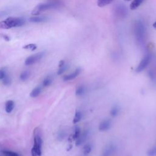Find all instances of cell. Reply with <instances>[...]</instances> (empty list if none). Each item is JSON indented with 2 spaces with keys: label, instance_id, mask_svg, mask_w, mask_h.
I'll use <instances>...</instances> for the list:
<instances>
[{
  "label": "cell",
  "instance_id": "10",
  "mask_svg": "<svg viewBox=\"0 0 156 156\" xmlns=\"http://www.w3.org/2000/svg\"><path fill=\"white\" fill-rule=\"evenodd\" d=\"M5 112L8 113H10L12 112V110L15 107V103L13 101L11 100H9L5 102Z\"/></svg>",
  "mask_w": 156,
  "mask_h": 156
},
{
  "label": "cell",
  "instance_id": "22",
  "mask_svg": "<svg viewBox=\"0 0 156 156\" xmlns=\"http://www.w3.org/2000/svg\"><path fill=\"white\" fill-rule=\"evenodd\" d=\"M147 156H156V146L150 148L147 152Z\"/></svg>",
  "mask_w": 156,
  "mask_h": 156
},
{
  "label": "cell",
  "instance_id": "2",
  "mask_svg": "<svg viewBox=\"0 0 156 156\" xmlns=\"http://www.w3.org/2000/svg\"><path fill=\"white\" fill-rule=\"evenodd\" d=\"M135 35L138 44L143 45L145 42L146 29L144 25L141 21H137L135 24Z\"/></svg>",
  "mask_w": 156,
  "mask_h": 156
},
{
  "label": "cell",
  "instance_id": "5",
  "mask_svg": "<svg viewBox=\"0 0 156 156\" xmlns=\"http://www.w3.org/2000/svg\"><path fill=\"white\" fill-rule=\"evenodd\" d=\"M44 55V52L42 51V52L36 53L34 55H32L28 57L25 61V65H30L37 63V62H38L43 58Z\"/></svg>",
  "mask_w": 156,
  "mask_h": 156
},
{
  "label": "cell",
  "instance_id": "26",
  "mask_svg": "<svg viewBox=\"0 0 156 156\" xmlns=\"http://www.w3.org/2000/svg\"><path fill=\"white\" fill-rule=\"evenodd\" d=\"M2 152L3 154L5 155V156H19L17 153L14 152H12V151H2Z\"/></svg>",
  "mask_w": 156,
  "mask_h": 156
},
{
  "label": "cell",
  "instance_id": "29",
  "mask_svg": "<svg viewBox=\"0 0 156 156\" xmlns=\"http://www.w3.org/2000/svg\"><path fill=\"white\" fill-rule=\"evenodd\" d=\"M67 66H68L65 64L63 66H62L61 67H59V69H58V70L57 71V74H58V75L62 74L67 69Z\"/></svg>",
  "mask_w": 156,
  "mask_h": 156
},
{
  "label": "cell",
  "instance_id": "33",
  "mask_svg": "<svg viewBox=\"0 0 156 156\" xmlns=\"http://www.w3.org/2000/svg\"><path fill=\"white\" fill-rule=\"evenodd\" d=\"M153 27L156 29V21H155V23H154V24H153Z\"/></svg>",
  "mask_w": 156,
  "mask_h": 156
},
{
  "label": "cell",
  "instance_id": "23",
  "mask_svg": "<svg viewBox=\"0 0 156 156\" xmlns=\"http://www.w3.org/2000/svg\"><path fill=\"white\" fill-rule=\"evenodd\" d=\"M52 82V77H50V76H48V77H46L44 79L43 82V85L44 87H48L51 84Z\"/></svg>",
  "mask_w": 156,
  "mask_h": 156
},
{
  "label": "cell",
  "instance_id": "19",
  "mask_svg": "<svg viewBox=\"0 0 156 156\" xmlns=\"http://www.w3.org/2000/svg\"><path fill=\"white\" fill-rule=\"evenodd\" d=\"M114 0H98L97 4L99 7H104L111 2H112Z\"/></svg>",
  "mask_w": 156,
  "mask_h": 156
},
{
  "label": "cell",
  "instance_id": "30",
  "mask_svg": "<svg viewBox=\"0 0 156 156\" xmlns=\"http://www.w3.org/2000/svg\"><path fill=\"white\" fill-rule=\"evenodd\" d=\"M7 75L5 70L4 69H0V79H3L4 77Z\"/></svg>",
  "mask_w": 156,
  "mask_h": 156
},
{
  "label": "cell",
  "instance_id": "17",
  "mask_svg": "<svg viewBox=\"0 0 156 156\" xmlns=\"http://www.w3.org/2000/svg\"><path fill=\"white\" fill-rule=\"evenodd\" d=\"M41 91V88L40 87H37L31 91L30 96L32 98L37 97L40 94Z\"/></svg>",
  "mask_w": 156,
  "mask_h": 156
},
{
  "label": "cell",
  "instance_id": "3",
  "mask_svg": "<svg viewBox=\"0 0 156 156\" xmlns=\"http://www.w3.org/2000/svg\"><path fill=\"white\" fill-rule=\"evenodd\" d=\"M57 4L56 3L54 2H49V3H43V4H40L37 5L32 10V15H39L41 12L51 9H54L57 7Z\"/></svg>",
  "mask_w": 156,
  "mask_h": 156
},
{
  "label": "cell",
  "instance_id": "15",
  "mask_svg": "<svg viewBox=\"0 0 156 156\" xmlns=\"http://www.w3.org/2000/svg\"><path fill=\"white\" fill-rule=\"evenodd\" d=\"M119 108L118 105H115L112 107L110 113L112 116L115 117V116H116L119 114Z\"/></svg>",
  "mask_w": 156,
  "mask_h": 156
},
{
  "label": "cell",
  "instance_id": "1",
  "mask_svg": "<svg viewBox=\"0 0 156 156\" xmlns=\"http://www.w3.org/2000/svg\"><path fill=\"white\" fill-rule=\"evenodd\" d=\"M25 20L21 18L9 17L0 22V28L10 29L12 27H20L24 24Z\"/></svg>",
  "mask_w": 156,
  "mask_h": 156
},
{
  "label": "cell",
  "instance_id": "34",
  "mask_svg": "<svg viewBox=\"0 0 156 156\" xmlns=\"http://www.w3.org/2000/svg\"><path fill=\"white\" fill-rule=\"evenodd\" d=\"M126 1H129V0H126Z\"/></svg>",
  "mask_w": 156,
  "mask_h": 156
},
{
  "label": "cell",
  "instance_id": "16",
  "mask_svg": "<svg viewBox=\"0 0 156 156\" xmlns=\"http://www.w3.org/2000/svg\"><path fill=\"white\" fill-rule=\"evenodd\" d=\"M82 118V113L81 112H79V111H77L75 113V115H74V117L73 118V124H76L77 122H79Z\"/></svg>",
  "mask_w": 156,
  "mask_h": 156
},
{
  "label": "cell",
  "instance_id": "27",
  "mask_svg": "<svg viewBox=\"0 0 156 156\" xmlns=\"http://www.w3.org/2000/svg\"><path fill=\"white\" fill-rule=\"evenodd\" d=\"M66 136V133L64 130H62L58 134V138L60 140H62L65 138Z\"/></svg>",
  "mask_w": 156,
  "mask_h": 156
},
{
  "label": "cell",
  "instance_id": "11",
  "mask_svg": "<svg viewBox=\"0 0 156 156\" xmlns=\"http://www.w3.org/2000/svg\"><path fill=\"white\" fill-rule=\"evenodd\" d=\"M88 135V132L87 131H85L82 135H80L79 136V137L76 140V146H80V144H82V143H84V141L86 140V138L87 137Z\"/></svg>",
  "mask_w": 156,
  "mask_h": 156
},
{
  "label": "cell",
  "instance_id": "20",
  "mask_svg": "<svg viewBox=\"0 0 156 156\" xmlns=\"http://www.w3.org/2000/svg\"><path fill=\"white\" fill-rule=\"evenodd\" d=\"M80 135V129L79 127H76L74 133L73 135V139L77 140Z\"/></svg>",
  "mask_w": 156,
  "mask_h": 156
},
{
  "label": "cell",
  "instance_id": "28",
  "mask_svg": "<svg viewBox=\"0 0 156 156\" xmlns=\"http://www.w3.org/2000/svg\"><path fill=\"white\" fill-rule=\"evenodd\" d=\"M2 82L5 85H9L10 83V77H9V76L7 74L2 79Z\"/></svg>",
  "mask_w": 156,
  "mask_h": 156
},
{
  "label": "cell",
  "instance_id": "8",
  "mask_svg": "<svg viewBox=\"0 0 156 156\" xmlns=\"http://www.w3.org/2000/svg\"><path fill=\"white\" fill-rule=\"evenodd\" d=\"M80 71H81V69L78 68L76 69L73 73L64 76V77H63V79L65 81H69V80H73L74 79H75L79 76V74L80 73Z\"/></svg>",
  "mask_w": 156,
  "mask_h": 156
},
{
  "label": "cell",
  "instance_id": "31",
  "mask_svg": "<svg viewBox=\"0 0 156 156\" xmlns=\"http://www.w3.org/2000/svg\"><path fill=\"white\" fill-rule=\"evenodd\" d=\"M2 37H3V38L6 40V41H9L10 40V38L9 36L6 35H2Z\"/></svg>",
  "mask_w": 156,
  "mask_h": 156
},
{
  "label": "cell",
  "instance_id": "6",
  "mask_svg": "<svg viewBox=\"0 0 156 156\" xmlns=\"http://www.w3.org/2000/svg\"><path fill=\"white\" fill-rule=\"evenodd\" d=\"M116 147L115 145L110 144L105 147L103 149L101 156H111L115 151Z\"/></svg>",
  "mask_w": 156,
  "mask_h": 156
},
{
  "label": "cell",
  "instance_id": "13",
  "mask_svg": "<svg viewBox=\"0 0 156 156\" xmlns=\"http://www.w3.org/2000/svg\"><path fill=\"white\" fill-rule=\"evenodd\" d=\"M144 1V0H133L130 5V9L131 10H135L137 9Z\"/></svg>",
  "mask_w": 156,
  "mask_h": 156
},
{
  "label": "cell",
  "instance_id": "21",
  "mask_svg": "<svg viewBox=\"0 0 156 156\" xmlns=\"http://www.w3.org/2000/svg\"><path fill=\"white\" fill-rule=\"evenodd\" d=\"M92 149V146L91 145L88 144L84 146V147H83V153L85 155H87L88 154H90L91 151Z\"/></svg>",
  "mask_w": 156,
  "mask_h": 156
},
{
  "label": "cell",
  "instance_id": "18",
  "mask_svg": "<svg viewBox=\"0 0 156 156\" xmlns=\"http://www.w3.org/2000/svg\"><path fill=\"white\" fill-rule=\"evenodd\" d=\"M85 87L83 85H80L76 90V94L77 96H82L85 93Z\"/></svg>",
  "mask_w": 156,
  "mask_h": 156
},
{
  "label": "cell",
  "instance_id": "12",
  "mask_svg": "<svg viewBox=\"0 0 156 156\" xmlns=\"http://www.w3.org/2000/svg\"><path fill=\"white\" fill-rule=\"evenodd\" d=\"M48 20L47 16H34L32 17L29 19V21L32 23H40V22H44Z\"/></svg>",
  "mask_w": 156,
  "mask_h": 156
},
{
  "label": "cell",
  "instance_id": "9",
  "mask_svg": "<svg viewBox=\"0 0 156 156\" xmlns=\"http://www.w3.org/2000/svg\"><path fill=\"white\" fill-rule=\"evenodd\" d=\"M122 4H119L116 9V11L117 14L119 16H124L127 14V9L125 6L122 5Z\"/></svg>",
  "mask_w": 156,
  "mask_h": 156
},
{
  "label": "cell",
  "instance_id": "14",
  "mask_svg": "<svg viewBox=\"0 0 156 156\" xmlns=\"http://www.w3.org/2000/svg\"><path fill=\"white\" fill-rule=\"evenodd\" d=\"M32 156H41V148L34 146L31 149Z\"/></svg>",
  "mask_w": 156,
  "mask_h": 156
},
{
  "label": "cell",
  "instance_id": "24",
  "mask_svg": "<svg viewBox=\"0 0 156 156\" xmlns=\"http://www.w3.org/2000/svg\"><path fill=\"white\" fill-rule=\"evenodd\" d=\"M37 46L35 44H34V43H30V44H27L25 46H23V48L25 49H29L30 51H34L37 49Z\"/></svg>",
  "mask_w": 156,
  "mask_h": 156
},
{
  "label": "cell",
  "instance_id": "32",
  "mask_svg": "<svg viewBox=\"0 0 156 156\" xmlns=\"http://www.w3.org/2000/svg\"><path fill=\"white\" fill-rule=\"evenodd\" d=\"M64 65H65V62H64V61H63V60H61V61H60V62H59L58 66H59V67H61V66H63Z\"/></svg>",
  "mask_w": 156,
  "mask_h": 156
},
{
  "label": "cell",
  "instance_id": "7",
  "mask_svg": "<svg viewBox=\"0 0 156 156\" xmlns=\"http://www.w3.org/2000/svg\"><path fill=\"white\" fill-rule=\"evenodd\" d=\"M112 125V121L110 119H105L102 120L99 125V130L100 131H106L108 130Z\"/></svg>",
  "mask_w": 156,
  "mask_h": 156
},
{
  "label": "cell",
  "instance_id": "25",
  "mask_svg": "<svg viewBox=\"0 0 156 156\" xmlns=\"http://www.w3.org/2000/svg\"><path fill=\"white\" fill-rule=\"evenodd\" d=\"M29 77V72L28 71H24L20 75V79L22 80H26Z\"/></svg>",
  "mask_w": 156,
  "mask_h": 156
},
{
  "label": "cell",
  "instance_id": "4",
  "mask_svg": "<svg viewBox=\"0 0 156 156\" xmlns=\"http://www.w3.org/2000/svg\"><path fill=\"white\" fill-rule=\"evenodd\" d=\"M151 60V57L150 55L147 54L140 61V63L138 65L135 69V71L136 73H140L143 71L149 64Z\"/></svg>",
  "mask_w": 156,
  "mask_h": 156
}]
</instances>
